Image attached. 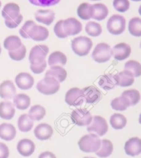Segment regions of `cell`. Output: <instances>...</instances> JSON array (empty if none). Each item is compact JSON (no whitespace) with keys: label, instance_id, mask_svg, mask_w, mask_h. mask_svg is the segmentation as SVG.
Returning <instances> with one entry per match:
<instances>
[{"label":"cell","instance_id":"obj_1","mask_svg":"<svg viewBox=\"0 0 141 158\" xmlns=\"http://www.w3.org/2000/svg\"><path fill=\"white\" fill-rule=\"evenodd\" d=\"M101 140L95 133L86 135L78 142L79 148L84 153H95L101 146Z\"/></svg>","mask_w":141,"mask_h":158},{"label":"cell","instance_id":"obj_2","mask_svg":"<svg viewBox=\"0 0 141 158\" xmlns=\"http://www.w3.org/2000/svg\"><path fill=\"white\" fill-rule=\"evenodd\" d=\"M93 43L89 37L80 36L75 38L72 41V49L79 56L83 57L88 55L92 49Z\"/></svg>","mask_w":141,"mask_h":158},{"label":"cell","instance_id":"obj_3","mask_svg":"<svg viewBox=\"0 0 141 158\" xmlns=\"http://www.w3.org/2000/svg\"><path fill=\"white\" fill-rule=\"evenodd\" d=\"M59 89V82L54 78L49 76H45V77L40 80L37 84L38 91L46 95L55 94L58 91Z\"/></svg>","mask_w":141,"mask_h":158},{"label":"cell","instance_id":"obj_4","mask_svg":"<svg viewBox=\"0 0 141 158\" xmlns=\"http://www.w3.org/2000/svg\"><path fill=\"white\" fill-rule=\"evenodd\" d=\"M126 20L124 17L119 15H114L108 19L107 28L110 33L119 35L122 34L125 30Z\"/></svg>","mask_w":141,"mask_h":158},{"label":"cell","instance_id":"obj_5","mask_svg":"<svg viewBox=\"0 0 141 158\" xmlns=\"http://www.w3.org/2000/svg\"><path fill=\"white\" fill-rule=\"evenodd\" d=\"M111 47L106 43H100L96 46L92 54V59L98 63H105L111 57Z\"/></svg>","mask_w":141,"mask_h":158},{"label":"cell","instance_id":"obj_6","mask_svg":"<svg viewBox=\"0 0 141 158\" xmlns=\"http://www.w3.org/2000/svg\"><path fill=\"white\" fill-rule=\"evenodd\" d=\"M87 131L90 133H95L98 136H103L108 131L106 120L101 116H95L92 121L87 127Z\"/></svg>","mask_w":141,"mask_h":158},{"label":"cell","instance_id":"obj_7","mask_svg":"<svg viewBox=\"0 0 141 158\" xmlns=\"http://www.w3.org/2000/svg\"><path fill=\"white\" fill-rule=\"evenodd\" d=\"M72 122L79 127H86L90 124L92 121V116L89 110L84 109H77L71 113Z\"/></svg>","mask_w":141,"mask_h":158},{"label":"cell","instance_id":"obj_8","mask_svg":"<svg viewBox=\"0 0 141 158\" xmlns=\"http://www.w3.org/2000/svg\"><path fill=\"white\" fill-rule=\"evenodd\" d=\"M49 48L46 45H37L31 49L29 55L30 64H39L46 61Z\"/></svg>","mask_w":141,"mask_h":158},{"label":"cell","instance_id":"obj_9","mask_svg":"<svg viewBox=\"0 0 141 158\" xmlns=\"http://www.w3.org/2000/svg\"><path fill=\"white\" fill-rule=\"evenodd\" d=\"M65 100L66 103L72 106H79L84 102L82 89L79 88H72L66 93Z\"/></svg>","mask_w":141,"mask_h":158},{"label":"cell","instance_id":"obj_10","mask_svg":"<svg viewBox=\"0 0 141 158\" xmlns=\"http://www.w3.org/2000/svg\"><path fill=\"white\" fill-rule=\"evenodd\" d=\"M63 31L66 35H75L81 33L82 31V24L75 18L70 17L63 21Z\"/></svg>","mask_w":141,"mask_h":158},{"label":"cell","instance_id":"obj_11","mask_svg":"<svg viewBox=\"0 0 141 158\" xmlns=\"http://www.w3.org/2000/svg\"><path fill=\"white\" fill-rule=\"evenodd\" d=\"M111 56L116 60L123 61L130 56L131 49L130 46L125 43H120L115 45L111 50Z\"/></svg>","mask_w":141,"mask_h":158},{"label":"cell","instance_id":"obj_12","mask_svg":"<svg viewBox=\"0 0 141 158\" xmlns=\"http://www.w3.org/2000/svg\"><path fill=\"white\" fill-rule=\"evenodd\" d=\"M125 151L128 156L134 157L141 153V140L139 137H132L126 142Z\"/></svg>","mask_w":141,"mask_h":158},{"label":"cell","instance_id":"obj_13","mask_svg":"<svg viewBox=\"0 0 141 158\" xmlns=\"http://www.w3.org/2000/svg\"><path fill=\"white\" fill-rule=\"evenodd\" d=\"M83 98L87 104H95L100 100L101 93L96 87L90 86L82 89Z\"/></svg>","mask_w":141,"mask_h":158},{"label":"cell","instance_id":"obj_14","mask_svg":"<svg viewBox=\"0 0 141 158\" xmlns=\"http://www.w3.org/2000/svg\"><path fill=\"white\" fill-rule=\"evenodd\" d=\"M15 83L20 89L28 90L33 86L34 78L28 73H21L15 77Z\"/></svg>","mask_w":141,"mask_h":158},{"label":"cell","instance_id":"obj_15","mask_svg":"<svg viewBox=\"0 0 141 158\" xmlns=\"http://www.w3.org/2000/svg\"><path fill=\"white\" fill-rule=\"evenodd\" d=\"M35 137L39 140H47L50 138L53 134V129L48 124L43 123L37 125L34 130Z\"/></svg>","mask_w":141,"mask_h":158},{"label":"cell","instance_id":"obj_16","mask_svg":"<svg viewBox=\"0 0 141 158\" xmlns=\"http://www.w3.org/2000/svg\"><path fill=\"white\" fill-rule=\"evenodd\" d=\"M16 95V88L10 80H6L0 84V98L10 99Z\"/></svg>","mask_w":141,"mask_h":158},{"label":"cell","instance_id":"obj_17","mask_svg":"<svg viewBox=\"0 0 141 158\" xmlns=\"http://www.w3.org/2000/svg\"><path fill=\"white\" fill-rule=\"evenodd\" d=\"M17 151L23 157H29L34 153L35 145L33 141L29 139L20 140L17 146Z\"/></svg>","mask_w":141,"mask_h":158},{"label":"cell","instance_id":"obj_18","mask_svg":"<svg viewBox=\"0 0 141 158\" xmlns=\"http://www.w3.org/2000/svg\"><path fill=\"white\" fill-rule=\"evenodd\" d=\"M20 14V8L14 3H8L4 6L2 11V15L5 20H13Z\"/></svg>","mask_w":141,"mask_h":158},{"label":"cell","instance_id":"obj_19","mask_svg":"<svg viewBox=\"0 0 141 158\" xmlns=\"http://www.w3.org/2000/svg\"><path fill=\"white\" fill-rule=\"evenodd\" d=\"M35 19L39 23L50 26L54 22L55 14L51 10H39L34 14Z\"/></svg>","mask_w":141,"mask_h":158},{"label":"cell","instance_id":"obj_20","mask_svg":"<svg viewBox=\"0 0 141 158\" xmlns=\"http://www.w3.org/2000/svg\"><path fill=\"white\" fill-rule=\"evenodd\" d=\"M49 36V31L46 28L42 26L35 24L30 33V39L33 40L37 42H42V41L48 39Z\"/></svg>","mask_w":141,"mask_h":158},{"label":"cell","instance_id":"obj_21","mask_svg":"<svg viewBox=\"0 0 141 158\" xmlns=\"http://www.w3.org/2000/svg\"><path fill=\"white\" fill-rule=\"evenodd\" d=\"M116 85L121 87L130 86L134 82V77L128 71H122L114 75Z\"/></svg>","mask_w":141,"mask_h":158},{"label":"cell","instance_id":"obj_22","mask_svg":"<svg viewBox=\"0 0 141 158\" xmlns=\"http://www.w3.org/2000/svg\"><path fill=\"white\" fill-rule=\"evenodd\" d=\"M17 131L11 124L4 123L0 125V138L5 141H11L16 136Z\"/></svg>","mask_w":141,"mask_h":158},{"label":"cell","instance_id":"obj_23","mask_svg":"<svg viewBox=\"0 0 141 158\" xmlns=\"http://www.w3.org/2000/svg\"><path fill=\"white\" fill-rule=\"evenodd\" d=\"M15 109L13 103L8 101L0 102V118L9 120L13 118Z\"/></svg>","mask_w":141,"mask_h":158},{"label":"cell","instance_id":"obj_24","mask_svg":"<svg viewBox=\"0 0 141 158\" xmlns=\"http://www.w3.org/2000/svg\"><path fill=\"white\" fill-rule=\"evenodd\" d=\"M45 76L53 77L58 82L61 83L66 80L67 77V72L63 67L60 66H51V68L46 73Z\"/></svg>","mask_w":141,"mask_h":158},{"label":"cell","instance_id":"obj_25","mask_svg":"<svg viewBox=\"0 0 141 158\" xmlns=\"http://www.w3.org/2000/svg\"><path fill=\"white\" fill-rule=\"evenodd\" d=\"M113 144L110 140L108 139H103L101 142V146L95 152L96 155L97 156L105 158L107 157L112 153L113 152Z\"/></svg>","mask_w":141,"mask_h":158},{"label":"cell","instance_id":"obj_26","mask_svg":"<svg viewBox=\"0 0 141 158\" xmlns=\"http://www.w3.org/2000/svg\"><path fill=\"white\" fill-rule=\"evenodd\" d=\"M67 63V57L63 52L55 51L50 54L48 57V65L50 66H64Z\"/></svg>","mask_w":141,"mask_h":158},{"label":"cell","instance_id":"obj_27","mask_svg":"<svg viewBox=\"0 0 141 158\" xmlns=\"http://www.w3.org/2000/svg\"><path fill=\"white\" fill-rule=\"evenodd\" d=\"M13 103L17 109L19 110H26L30 106V99L27 95L20 93L13 97Z\"/></svg>","mask_w":141,"mask_h":158},{"label":"cell","instance_id":"obj_28","mask_svg":"<svg viewBox=\"0 0 141 158\" xmlns=\"http://www.w3.org/2000/svg\"><path fill=\"white\" fill-rule=\"evenodd\" d=\"M93 6L92 18L97 21H102L105 19L108 15L109 11L106 6L103 4H95Z\"/></svg>","mask_w":141,"mask_h":158},{"label":"cell","instance_id":"obj_29","mask_svg":"<svg viewBox=\"0 0 141 158\" xmlns=\"http://www.w3.org/2000/svg\"><path fill=\"white\" fill-rule=\"evenodd\" d=\"M77 15L81 19L88 20L92 18L93 6L89 3H83L77 8Z\"/></svg>","mask_w":141,"mask_h":158},{"label":"cell","instance_id":"obj_30","mask_svg":"<svg viewBox=\"0 0 141 158\" xmlns=\"http://www.w3.org/2000/svg\"><path fill=\"white\" fill-rule=\"evenodd\" d=\"M34 126L33 120L27 114H23L18 119V128L22 132H28Z\"/></svg>","mask_w":141,"mask_h":158},{"label":"cell","instance_id":"obj_31","mask_svg":"<svg viewBox=\"0 0 141 158\" xmlns=\"http://www.w3.org/2000/svg\"><path fill=\"white\" fill-rule=\"evenodd\" d=\"M99 86L103 89L108 90L113 89L116 86V81L112 74H107L103 75L99 81Z\"/></svg>","mask_w":141,"mask_h":158},{"label":"cell","instance_id":"obj_32","mask_svg":"<svg viewBox=\"0 0 141 158\" xmlns=\"http://www.w3.org/2000/svg\"><path fill=\"white\" fill-rule=\"evenodd\" d=\"M110 122L111 127L116 130L122 129L127 124V119L125 117L119 113H114L111 115Z\"/></svg>","mask_w":141,"mask_h":158},{"label":"cell","instance_id":"obj_33","mask_svg":"<svg viewBox=\"0 0 141 158\" xmlns=\"http://www.w3.org/2000/svg\"><path fill=\"white\" fill-rule=\"evenodd\" d=\"M22 44V40L16 35H11L6 37L4 42V48L8 51H13L19 48Z\"/></svg>","mask_w":141,"mask_h":158},{"label":"cell","instance_id":"obj_34","mask_svg":"<svg viewBox=\"0 0 141 158\" xmlns=\"http://www.w3.org/2000/svg\"><path fill=\"white\" fill-rule=\"evenodd\" d=\"M128 30L133 36H141V19L140 17H134L130 19L128 24Z\"/></svg>","mask_w":141,"mask_h":158},{"label":"cell","instance_id":"obj_35","mask_svg":"<svg viewBox=\"0 0 141 158\" xmlns=\"http://www.w3.org/2000/svg\"><path fill=\"white\" fill-rule=\"evenodd\" d=\"M130 106V102L128 99L122 95L120 97L114 99L111 102V108L116 110H125Z\"/></svg>","mask_w":141,"mask_h":158},{"label":"cell","instance_id":"obj_36","mask_svg":"<svg viewBox=\"0 0 141 158\" xmlns=\"http://www.w3.org/2000/svg\"><path fill=\"white\" fill-rule=\"evenodd\" d=\"M46 115V109L40 105H34L29 110L28 116L33 121H39Z\"/></svg>","mask_w":141,"mask_h":158},{"label":"cell","instance_id":"obj_37","mask_svg":"<svg viewBox=\"0 0 141 158\" xmlns=\"http://www.w3.org/2000/svg\"><path fill=\"white\" fill-rule=\"evenodd\" d=\"M125 71H128L135 77H138L141 75V66L139 62L135 60H130L126 62Z\"/></svg>","mask_w":141,"mask_h":158},{"label":"cell","instance_id":"obj_38","mask_svg":"<svg viewBox=\"0 0 141 158\" xmlns=\"http://www.w3.org/2000/svg\"><path fill=\"white\" fill-rule=\"evenodd\" d=\"M121 95L128 99L130 106H134V105L137 104L140 99V93L135 89L125 90Z\"/></svg>","mask_w":141,"mask_h":158},{"label":"cell","instance_id":"obj_39","mask_svg":"<svg viewBox=\"0 0 141 158\" xmlns=\"http://www.w3.org/2000/svg\"><path fill=\"white\" fill-rule=\"evenodd\" d=\"M86 33L91 37H98L102 33L101 26L95 22H89L86 26Z\"/></svg>","mask_w":141,"mask_h":158},{"label":"cell","instance_id":"obj_40","mask_svg":"<svg viewBox=\"0 0 141 158\" xmlns=\"http://www.w3.org/2000/svg\"><path fill=\"white\" fill-rule=\"evenodd\" d=\"M26 54V48L25 46L22 44L17 50L13 51H8V55L12 60L14 61H21L24 59Z\"/></svg>","mask_w":141,"mask_h":158},{"label":"cell","instance_id":"obj_41","mask_svg":"<svg viewBox=\"0 0 141 158\" xmlns=\"http://www.w3.org/2000/svg\"><path fill=\"white\" fill-rule=\"evenodd\" d=\"M36 24L35 23L32 21V20H28L27 22H26V23L21 29L19 30V34L24 39H30V33L31 32L32 28H33V26Z\"/></svg>","mask_w":141,"mask_h":158},{"label":"cell","instance_id":"obj_42","mask_svg":"<svg viewBox=\"0 0 141 158\" xmlns=\"http://www.w3.org/2000/svg\"><path fill=\"white\" fill-rule=\"evenodd\" d=\"M113 6L115 10L120 13H124L130 8L129 0H114Z\"/></svg>","mask_w":141,"mask_h":158},{"label":"cell","instance_id":"obj_43","mask_svg":"<svg viewBox=\"0 0 141 158\" xmlns=\"http://www.w3.org/2000/svg\"><path fill=\"white\" fill-rule=\"evenodd\" d=\"M28 1L30 4L37 6L48 7L58 4L61 0H28Z\"/></svg>","mask_w":141,"mask_h":158},{"label":"cell","instance_id":"obj_44","mask_svg":"<svg viewBox=\"0 0 141 158\" xmlns=\"http://www.w3.org/2000/svg\"><path fill=\"white\" fill-rule=\"evenodd\" d=\"M63 20H60L57 24H55L54 28V32L56 35L61 39H64V38L67 37V36L65 34L63 28Z\"/></svg>","mask_w":141,"mask_h":158},{"label":"cell","instance_id":"obj_45","mask_svg":"<svg viewBox=\"0 0 141 158\" xmlns=\"http://www.w3.org/2000/svg\"><path fill=\"white\" fill-rule=\"evenodd\" d=\"M23 20V16L19 14L15 19L13 20H5V24L9 28H15L18 26Z\"/></svg>","mask_w":141,"mask_h":158},{"label":"cell","instance_id":"obj_46","mask_svg":"<svg viewBox=\"0 0 141 158\" xmlns=\"http://www.w3.org/2000/svg\"><path fill=\"white\" fill-rule=\"evenodd\" d=\"M46 66L47 62L46 61H44L43 62L39 64H30V68L34 74H41V73H42L45 71Z\"/></svg>","mask_w":141,"mask_h":158},{"label":"cell","instance_id":"obj_47","mask_svg":"<svg viewBox=\"0 0 141 158\" xmlns=\"http://www.w3.org/2000/svg\"><path fill=\"white\" fill-rule=\"evenodd\" d=\"M9 156V149L4 143L0 142V158H8Z\"/></svg>","mask_w":141,"mask_h":158},{"label":"cell","instance_id":"obj_48","mask_svg":"<svg viewBox=\"0 0 141 158\" xmlns=\"http://www.w3.org/2000/svg\"><path fill=\"white\" fill-rule=\"evenodd\" d=\"M39 158H56V156H54V154L51 153V152L46 151L41 153Z\"/></svg>","mask_w":141,"mask_h":158},{"label":"cell","instance_id":"obj_49","mask_svg":"<svg viewBox=\"0 0 141 158\" xmlns=\"http://www.w3.org/2000/svg\"><path fill=\"white\" fill-rule=\"evenodd\" d=\"M131 1H133V2H140L141 0H131Z\"/></svg>","mask_w":141,"mask_h":158},{"label":"cell","instance_id":"obj_50","mask_svg":"<svg viewBox=\"0 0 141 158\" xmlns=\"http://www.w3.org/2000/svg\"><path fill=\"white\" fill-rule=\"evenodd\" d=\"M2 52V48H1V46H0V54H1Z\"/></svg>","mask_w":141,"mask_h":158},{"label":"cell","instance_id":"obj_51","mask_svg":"<svg viewBox=\"0 0 141 158\" xmlns=\"http://www.w3.org/2000/svg\"><path fill=\"white\" fill-rule=\"evenodd\" d=\"M90 1H93V2H95V1H100V0H90Z\"/></svg>","mask_w":141,"mask_h":158},{"label":"cell","instance_id":"obj_52","mask_svg":"<svg viewBox=\"0 0 141 158\" xmlns=\"http://www.w3.org/2000/svg\"><path fill=\"white\" fill-rule=\"evenodd\" d=\"M84 158H95V157H84Z\"/></svg>","mask_w":141,"mask_h":158},{"label":"cell","instance_id":"obj_53","mask_svg":"<svg viewBox=\"0 0 141 158\" xmlns=\"http://www.w3.org/2000/svg\"><path fill=\"white\" fill-rule=\"evenodd\" d=\"M1 6H2V2H0V8H1Z\"/></svg>","mask_w":141,"mask_h":158}]
</instances>
